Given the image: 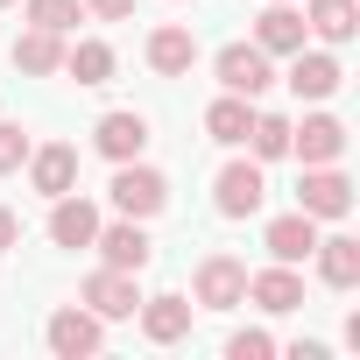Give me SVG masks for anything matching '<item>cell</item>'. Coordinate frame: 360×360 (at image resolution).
I'll use <instances>...</instances> for the list:
<instances>
[{"label":"cell","mask_w":360,"mask_h":360,"mask_svg":"<svg viewBox=\"0 0 360 360\" xmlns=\"http://www.w3.org/2000/svg\"><path fill=\"white\" fill-rule=\"evenodd\" d=\"M169 205V176L162 169H148L141 155L134 162H113V212L120 219H155Z\"/></svg>","instance_id":"cell-1"},{"label":"cell","mask_w":360,"mask_h":360,"mask_svg":"<svg viewBox=\"0 0 360 360\" xmlns=\"http://www.w3.org/2000/svg\"><path fill=\"white\" fill-rule=\"evenodd\" d=\"M297 212H311V219H346V212H353V176H346L339 162H304Z\"/></svg>","instance_id":"cell-2"},{"label":"cell","mask_w":360,"mask_h":360,"mask_svg":"<svg viewBox=\"0 0 360 360\" xmlns=\"http://www.w3.org/2000/svg\"><path fill=\"white\" fill-rule=\"evenodd\" d=\"M191 304H205V311L248 304V262H240V255H205L198 276H191Z\"/></svg>","instance_id":"cell-3"},{"label":"cell","mask_w":360,"mask_h":360,"mask_svg":"<svg viewBox=\"0 0 360 360\" xmlns=\"http://www.w3.org/2000/svg\"><path fill=\"white\" fill-rule=\"evenodd\" d=\"M212 71H219V85L240 92V99H262V92L276 85V57L255 50V43H226V50L212 57Z\"/></svg>","instance_id":"cell-4"},{"label":"cell","mask_w":360,"mask_h":360,"mask_svg":"<svg viewBox=\"0 0 360 360\" xmlns=\"http://www.w3.org/2000/svg\"><path fill=\"white\" fill-rule=\"evenodd\" d=\"M262 198H269L262 162H226V169L212 176V205H219V219H255Z\"/></svg>","instance_id":"cell-5"},{"label":"cell","mask_w":360,"mask_h":360,"mask_svg":"<svg viewBox=\"0 0 360 360\" xmlns=\"http://www.w3.org/2000/svg\"><path fill=\"white\" fill-rule=\"evenodd\" d=\"M92 248H99V262L106 269H127V276H141L148 262H155V240H148V226L141 219H99V233H92Z\"/></svg>","instance_id":"cell-6"},{"label":"cell","mask_w":360,"mask_h":360,"mask_svg":"<svg viewBox=\"0 0 360 360\" xmlns=\"http://www.w3.org/2000/svg\"><path fill=\"white\" fill-rule=\"evenodd\" d=\"M78 304L92 311V318H134V304H141V290H134V276L127 269H92L85 283H78Z\"/></svg>","instance_id":"cell-7"},{"label":"cell","mask_w":360,"mask_h":360,"mask_svg":"<svg viewBox=\"0 0 360 360\" xmlns=\"http://www.w3.org/2000/svg\"><path fill=\"white\" fill-rule=\"evenodd\" d=\"M43 339H50V353H64V360H85V353H99V346H106V318H92V311L64 304V311H50Z\"/></svg>","instance_id":"cell-8"},{"label":"cell","mask_w":360,"mask_h":360,"mask_svg":"<svg viewBox=\"0 0 360 360\" xmlns=\"http://www.w3.org/2000/svg\"><path fill=\"white\" fill-rule=\"evenodd\" d=\"M29 191H43V198H64V191H78V148L71 141H43V148H29Z\"/></svg>","instance_id":"cell-9"},{"label":"cell","mask_w":360,"mask_h":360,"mask_svg":"<svg viewBox=\"0 0 360 360\" xmlns=\"http://www.w3.org/2000/svg\"><path fill=\"white\" fill-rule=\"evenodd\" d=\"M92 148H99L106 162H134V155L148 148V120H141L134 106H113V113H99V127H92Z\"/></svg>","instance_id":"cell-10"},{"label":"cell","mask_w":360,"mask_h":360,"mask_svg":"<svg viewBox=\"0 0 360 360\" xmlns=\"http://www.w3.org/2000/svg\"><path fill=\"white\" fill-rule=\"evenodd\" d=\"M290 155H304V162H339V155H346V120H339V113H304V127L290 120Z\"/></svg>","instance_id":"cell-11"},{"label":"cell","mask_w":360,"mask_h":360,"mask_svg":"<svg viewBox=\"0 0 360 360\" xmlns=\"http://www.w3.org/2000/svg\"><path fill=\"white\" fill-rule=\"evenodd\" d=\"M134 311H141V332H148L155 346H176V339H191V311H198V304L176 297V290H162V297H141Z\"/></svg>","instance_id":"cell-12"},{"label":"cell","mask_w":360,"mask_h":360,"mask_svg":"<svg viewBox=\"0 0 360 360\" xmlns=\"http://www.w3.org/2000/svg\"><path fill=\"white\" fill-rule=\"evenodd\" d=\"M304 15L290 8V0H269V8L255 15V50H269V57H297L304 50Z\"/></svg>","instance_id":"cell-13"},{"label":"cell","mask_w":360,"mask_h":360,"mask_svg":"<svg viewBox=\"0 0 360 360\" xmlns=\"http://www.w3.org/2000/svg\"><path fill=\"white\" fill-rule=\"evenodd\" d=\"M248 297H255V311H269V318L297 311V304H304V276H297V262H276V269H255V276H248Z\"/></svg>","instance_id":"cell-14"},{"label":"cell","mask_w":360,"mask_h":360,"mask_svg":"<svg viewBox=\"0 0 360 360\" xmlns=\"http://www.w3.org/2000/svg\"><path fill=\"white\" fill-rule=\"evenodd\" d=\"M339 85H346V71H339L332 50H297V57H290V92H297V99H332Z\"/></svg>","instance_id":"cell-15"},{"label":"cell","mask_w":360,"mask_h":360,"mask_svg":"<svg viewBox=\"0 0 360 360\" xmlns=\"http://www.w3.org/2000/svg\"><path fill=\"white\" fill-rule=\"evenodd\" d=\"M92 233H99V205L92 198H78V191L50 198V240L57 248H92Z\"/></svg>","instance_id":"cell-16"},{"label":"cell","mask_w":360,"mask_h":360,"mask_svg":"<svg viewBox=\"0 0 360 360\" xmlns=\"http://www.w3.org/2000/svg\"><path fill=\"white\" fill-rule=\"evenodd\" d=\"M262 248H269V262H304L318 248V219L311 212H283V219L262 226Z\"/></svg>","instance_id":"cell-17"},{"label":"cell","mask_w":360,"mask_h":360,"mask_svg":"<svg viewBox=\"0 0 360 360\" xmlns=\"http://www.w3.org/2000/svg\"><path fill=\"white\" fill-rule=\"evenodd\" d=\"M191 64H198V36H191V29L169 22V29L148 36V71H155V78H191Z\"/></svg>","instance_id":"cell-18"},{"label":"cell","mask_w":360,"mask_h":360,"mask_svg":"<svg viewBox=\"0 0 360 360\" xmlns=\"http://www.w3.org/2000/svg\"><path fill=\"white\" fill-rule=\"evenodd\" d=\"M311 255H318V283H325V290H353V283H360V240H353V233H332V240L318 233Z\"/></svg>","instance_id":"cell-19"},{"label":"cell","mask_w":360,"mask_h":360,"mask_svg":"<svg viewBox=\"0 0 360 360\" xmlns=\"http://www.w3.org/2000/svg\"><path fill=\"white\" fill-rule=\"evenodd\" d=\"M15 71H29V78H50V71H64V36L29 22V29L15 36Z\"/></svg>","instance_id":"cell-20"},{"label":"cell","mask_w":360,"mask_h":360,"mask_svg":"<svg viewBox=\"0 0 360 360\" xmlns=\"http://www.w3.org/2000/svg\"><path fill=\"white\" fill-rule=\"evenodd\" d=\"M304 29H311L325 50H339V43H353L360 8H353V0H311V8H304Z\"/></svg>","instance_id":"cell-21"},{"label":"cell","mask_w":360,"mask_h":360,"mask_svg":"<svg viewBox=\"0 0 360 360\" xmlns=\"http://www.w3.org/2000/svg\"><path fill=\"white\" fill-rule=\"evenodd\" d=\"M248 127H255V99H240V92H219V99L205 106V134H212V141L240 148V141H248Z\"/></svg>","instance_id":"cell-22"},{"label":"cell","mask_w":360,"mask_h":360,"mask_svg":"<svg viewBox=\"0 0 360 360\" xmlns=\"http://www.w3.org/2000/svg\"><path fill=\"white\" fill-rule=\"evenodd\" d=\"M113 43H99V36H85V43H64V71L78 78V85H106L113 78Z\"/></svg>","instance_id":"cell-23"},{"label":"cell","mask_w":360,"mask_h":360,"mask_svg":"<svg viewBox=\"0 0 360 360\" xmlns=\"http://www.w3.org/2000/svg\"><path fill=\"white\" fill-rule=\"evenodd\" d=\"M248 148H255V162H283V155H290V120H283V113H255Z\"/></svg>","instance_id":"cell-24"},{"label":"cell","mask_w":360,"mask_h":360,"mask_svg":"<svg viewBox=\"0 0 360 360\" xmlns=\"http://www.w3.org/2000/svg\"><path fill=\"white\" fill-rule=\"evenodd\" d=\"M78 15H85V0H29V22L36 29H57V36H71Z\"/></svg>","instance_id":"cell-25"},{"label":"cell","mask_w":360,"mask_h":360,"mask_svg":"<svg viewBox=\"0 0 360 360\" xmlns=\"http://www.w3.org/2000/svg\"><path fill=\"white\" fill-rule=\"evenodd\" d=\"M29 148H36V141H29L22 120H0V176H15V169L29 162Z\"/></svg>","instance_id":"cell-26"},{"label":"cell","mask_w":360,"mask_h":360,"mask_svg":"<svg viewBox=\"0 0 360 360\" xmlns=\"http://www.w3.org/2000/svg\"><path fill=\"white\" fill-rule=\"evenodd\" d=\"M269 353H276V332H262V325H248V332L226 339V360H269Z\"/></svg>","instance_id":"cell-27"},{"label":"cell","mask_w":360,"mask_h":360,"mask_svg":"<svg viewBox=\"0 0 360 360\" xmlns=\"http://www.w3.org/2000/svg\"><path fill=\"white\" fill-rule=\"evenodd\" d=\"M85 15H99V22H127L134 0H85Z\"/></svg>","instance_id":"cell-28"},{"label":"cell","mask_w":360,"mask_h":360,"mask_svg":"<svg viewBox=\"0 0 360 360\" xmlns=\"http://www.w3.org/2000/svg\"><path fill=\"white\" fill-rule=\"evenodd\" d=\"M15 240H22V219H15V212H8V205H0V255H8V248H15Z\"/></svg>","instance_id":"cell-29"},{"label":"cell","mask_w":360,"mask_h":360,"mask_svg":"<svg viewBox=\"0 0 360 360\" xmlns=\"http://www.w3.org/2000/svg\"><path fill=\"white\" fill-rule=\"evenodd\" d=\"M0 8H15V0H0Z\"/></svg>","instance_id":"cell-30"}]
</instances>
